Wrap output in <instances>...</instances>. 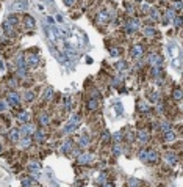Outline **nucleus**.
I'll return each instance as SVG.
<instances>
[{
	"instance_id": "obj_1",
	"label": "nucleus",
	"mask_w": 183,
	"mask_h": 187,
	"mask_svg": "<svg viewBox=\"0 0 183 187\" xmlns=\"http://www.w3.org/2000/svg\"><path fill=\"white\" fill-rule=\"evenodd\" d=\"M6 101L13 107H19L20 106V96L16 93V91H8L6 93Z\"/></svg>"
},
{
	"instance_id": "obj_2",
	"label": "nucleus",
	"mask_w": 183,
	"mask_h": 187,
	"mask_svg": "<svg viewBox=\"0 0 183 187\" xmlns=\"http://www.w3.org/2000/svg\"><path fill=\"white\" fill-rule=\"evenodd\" d=\"M138 29H139V21L136 19V17H130V19H127L125 30L129 31V33H135Z\"/></svg>"
},
{
	"instance_id": "obj_3",
	"label": "nucleus",
	"mask_w": 183,
	"mask_h": 187,
	"mask_svg": "<svg viewBox=\"0 0 183 187\" xmlns=\"http://www.w3.org/2000/svg\"><path fill=\"white\" fill-rule=\"evenodd\" d=\"M147 63L152 68L155 66H161V63H163V58L158 55V54H150V55L147 57Z\"/></svg>"
},
{
	"instance_id": "obj_4",
	"label": "nucleus",
	"mask_w": 183,
	"mask_h": 187,
	"mask_svg": "<svg viewBox=\"0 0 183 187\" xmlns=\"http://www.w3.org/2000/svg\"><path fill=\"white\" fill-rule=\"evenodd\" d=\"M130 54H131V57H133V58H141L144 55V47L141 44H133Z\"/></svg>"
},
{
	"instance_id": "obj_5",
	"label": "nucleus",
	"mask_w": 183,
	"mask_h": 187,
	"mask_svg": "<svg viewBox=\"0 0 183 187\" xmlns=\"http://www.w3.org/2000/svg\"><path fill=\"white\" fill-rule=\"evenodd\" d=\"M20 132L25 137H30L31 134H35V126L31 124V123H24V124L20 126Z\"/></svg>"
},
{
	"instance_id": "obj_6",
	"label": "nucleus",
	"mask_w": 183,
	"mask_h": 187,
	"mask_svg": "<svg viewBox=\"0 0 183 187\" xmlns=\"http://www.w3.org/2000/svg\"><path fill=\"white\" fill-rule=\"evenodd\" d=\"M95 19H97L99 24H108V22H110V13H108L107 10L99 11L97 16H95Z\"/></svg>"
},
{
	"instance_id": "obj_7",
	"label": "nucleus",
	"mask_w": 183,
	"mask_h": 187,
	"mask_svg": "<svg viewBox=\"0 0 183 187\" xmlns=\"http://www.w3.org/2000/svg\"><path fill=\"white\" fill-rule=\"evenodd\" d=\"M38 63H39V57H38V55H33V54L25 58L27 68H36V66H38Z\"/></svg>"
},
{
	"instance_id": "obj_8",
	"label": "nucleus",
	"mask_w": 183,
	"mask_h": 187,
	"mask_svg": "<svg viewBox=\"0 0 183 187\" xmlns=\"http://www.w3.org/2000/svg\"><path fill=\"white\" fill-rule=\"evenodd\" d=\"M149 17L152 21H160V17H161V13H160V10L157 6H152L150 8V11H149Z\"/></svg>"
},
{
	"instance_id": "obj_9",
	"label": "nucleus",
	"mask_w": 183,
	"mask_h": 187,
	"mask_svg": "<svg viewBox=\"0 0 183 187\" xmlns=\"http://www.w3.org/2000/svg\"><path fill=\"white\" fill-rule=\"evenodd\" d=\"M17 120H19L22 124H24V123H30V113L27 110H20L17 113Z\"/></svg>"
},
{
	"instance_id": "obj_10",
	"label": "nucleus",
	"mask_w": 183,
	"mask_h": 187,
	"mask_svg": "<svg viewBox=\"0 0 183 187\" xmlns=\"http://www.w3.org/2000/svg\"><path fill=\"white\" fill-rule=\"evenodd\" d=\"M86 107H88V110H91V112L97 110V108H99V101L91 98V99H88V102H86Z\"/></svg>"
},
{
	"instance_id": "obj_11",
	"label": "nucleus",
	"mask_w": 183,
	"mask_h": 187,
	"mask_svg": "<svg viewBox=\"0 0 183 187\" xmlns=\"http://www.w3.org/2000/svg\"><path fill=\"white\" fill-rule=\"evenodd\" d=\"M158 153L153 149H147V162H158Z\"/></svg>"
},
{
	"instance_id": "obj_12",
	"label": "nucleus",
	"mask_w": 183,
	"mask_h": 187,
	"mask_svg": "<svg viewBox=\"0 0 183 187\" xmlns=\"http://www.w3.org/2000/svg\"><path fill=\"white\" fill-rule=\"evenodd\" d=\"M19 21H20V16H17V14H14V13H13V14H10V16H8L6 17V22H8V24H11V25H17V24H19Z\"/></svg>"
},
{
	"instance_id": "obj_13",
	"label": "nucleus",
	"mask_w": 183,
	"mask_h": 187,
	"mask_svg": "<svg viewBox=\"0 0 183 187\" xmlns=\"http://www.w3.org/2000/svg\"><path fill=\"white\" fill-rule=\"evenodd\" d=\"M22 21H24V25L27 27V29H33V27H35V19L31 16H28V14H25Z\"/></svg>"
},
{
	"instance_id": "obj_14",
	"label": "nucleus",
	"mask_w": 183,
	"mask_h": 187,
	"mask_svg": "<svg viewBox=\"0 0 183 187\" xmlns=\"http://www.w3.org/2000/svg\"><path fill=\"white\" fill-rule=\"evenodd\" d=\"M3 31H5L6 35H10V36H13V35H14V25L8 24V22L5 21V22H3Z\"/></svg>"
},
{
	"instance_id": "obj_15",
	"label": "nucleus",
	"mask_w": 183,
	"mask_h": 187,
	"mask_svg": "<svg viewBox=\"0 0 183 187\" xmlns=\"http://www.w3.org/2000/svg\"><path fill=\"white\" fill-rule=\"evenodd\" d=\"M143 33H144V36H147V38H152V36L157 35V30H155L153 27H144Z\"/></svg>"
},
{
	"instance_id": "obj_16",
	"label": "nucleus",
	"mask_w": 183,
	"mask_h": 187,
	"mask_svg": "<svg viewBox=\"0 0 183 187\" xmlns=\"http://www.w3.org/2000/svg\"><path fill=\"white\" fill-rule=\"evenodd\" d=\"M19 143H20V148L22 149H28L30 145H31V138H30V137H24V138L19 140Z\"/></svg>"
},
{
	"instance_id": "obj_17",
	"label": "nucleus",
	"mask_w": 183,
	"mask_h": 187,
	"mask_svg": "<svg viewBox=\"0 0 183 187\" xmlns=\"http://www.w3.org/2000/svg\"><path fill=\"white\" fill-rule=\"evenodd\" d=\"M138 140L141 143H146L149 140V132L147 131H139L138 132Z\"/></svg>"
},
{
	"instance_id": "obj_18",
	"label": "nucleus",
	"mask_w": 183,
	"mask_h": 187,
	"mask_svg": "<svg viewBox=\"0 0 183 187\" xmlns=\"http://www.w3.org/2000/svg\"><path fill=\"white\" fill-rule=\"evenodd\" d=\"M49 123H50V118H49L47 113H41L39 115V124L41 126H47Z\"/></svg>"
},
{
	"instance_id": "obj_19",
	"label": "nucleus",
	"mask_w": 183,
	"mask_h": 187,
	"mask_svg": "<svg viewBox=\"0 0 183 187\" xmlns=\"http://www.w3.org/2000/svg\"><path fill=\"white\" fill-rule=\"evenodd\" d=\"M52 96H53V88H52V86H47V88L44 90V99H45V101H50Z\"/></svg>"
},
{
	"instance_id": "obj_20",
	"label": "nucleus",
	"mask_w": 183,
	"mask_h": 187,
	"mask_svg": "<svg viewBox=\"0 0 183 187\" xmlns=\"http://www.w3.org/2000/svg\"><path fill=\"white\" fill-rule=\"evenodd\" d=\"M78 145H80V146L81 148H85V146H88V145H89V137L88 135H81L80 137V142H78Z\"/></svg>"
},
{
	"instance_id": "obj_21",
	"label": "nucleus",
	"mask_w": 183,
	"mask_h": 187,
	"mask_svg": "<svg viewBox=\"0 0 183 187\" xmlns=\"http://www.w3.org/2000/svg\"><path fill=\"white\" fill-rule=\"evenodd\" d=\"M78 162L80 163H88V162H91V154H80L78 156Z\"/></svg>"
},
{
	"instance_id": "obj_22",
	"label": "nucleus",
	"mask_w": 183,
	"mask_h": 187,
	"mask_svg": "<svg viewBox=\"0 0 183 187\" xmlns=\"http://www.w3.org/2000/svg\"><path fill=\"white\" fill-rule=\"evenodd\" d=\"M19 134H20V132L17 131V129H11L10 131V140H13V142H17V140H19Z\"/></svg>"
},
{
	"instance_id": "obj_23",
	"label": "nucleus",
	"mask_w": 183,
	"mask_h": 187,
	"mask_svg": "<svg viewBox=\"0 0 183 187\" xmlns=\"http://www.w3.org/2000/svg\"><path fill=\"white\" fill-rule=\"evenodd\" d=\"M27 8V2H24V0H22V2H16L14 3V10H17V11H24Z\"/></svg>"
},
{
	"instance_id": "obj_24",
	"label": "nucleus",
	"mask_w": 183,
	"mask_h": 187,
	"mask_svg": "<svg viewBox=\"0 0 183 187\" xmlns=\"http://www.w3.org/2000/svg\"><path fill=\"white\" fill-rule=\"evenodd\" d=\"M24 99H25L27 102H31V101H33V99H35V93H33V91H31V90L25 91V94H24Z\"/></svg>"
},
{
	"instance_id": "obj_25",
	"label": "nucleus",
	"mask_w": 183,
	"mask_h": 187,
	"mask_svg": "<svg viewBox=\"0 0 183 187\" xmlns=\"http://www.w3.org/2000/svg\"><path fill=\"white\" fill-rule=\"evenodd\" d=\"M150 8H152V5H150V3H147V2H141V11H143V13L149 14Z\"/></svg>"
},
{
	"instance_id": "obj_26",
	"label": "nucleus",
	"mask_w": 183,
	"mask_h": 187,
	"mask_svg": "<svg viewBox=\"0 0 183 187\" xmlns=\"http://www.w3.org/2000/svg\"><path fill=\"white\" fill-rule=\"evenodd\" d=\"M164 138H166V142H174L175 140V134L172 131H167V132H164Z\"/></svg>"
},
{
	"instance_id": "obj_27",
	"label": "nucleus",
	"mask_w": 183,
	"mask_h": 187,
	"mask_svg": "<svg viewBox=\"0 0 183 187\" xmlns=\"http://www.w3.org/2000/svg\"><path fill=\"white\" fill-rule=\"evenodd\" d=\"M172 98L175 99V101H180V99H182V90H180V88H175V90H174V91H172Z\"/></svg>"
},
{
	"instance_id": "obj_28",
	"label": "nucleus",
	"mask_w": 183,
	"mask_h": 187,
	"mask_svg": "<svg viewBox=\"0 0 183 187\" xmlns=\"http://www.w3.org/2000/svg\"><path fill=\"white\" fill-rule=\"evenodd\" d=\"M8 107H10V104H8V101H6V99H0V112L6 110Z\"/></svg>"
},
{
	"instance_id": "obj_29",
	"label": "nucleus",
	"mask_w": 183,
	"mask_h": 187,
	"mask_svg": "<svg viewBox=\"0 0 183 187\" xmlns=\"http://www.w3.org/2000/svg\"><path fill=\"white\" fill-rule=\"evenodd\" d=\"M166 161H167V163H171V165H175L177 159H175V156H174V154H167V156H166Z\"/></svg>"
},
{
	"instance_id": "obj_30",
	"label": "nucleus",
	"mask_w": 183,
	"mask_h": 187,
	"mask_svg": "<svg viewBox=\"0 0 183 187\" xmlns=\"http://www.w3.org/2000/svg\"><path fill=\"white\" fill-rule=\"evenodd\" d=\"M33 135H35V138H36V140H39V142H41V140H44V132L41 131V129H39V131H35V134H33Z\"/></svg>"
},
{
	"instance_id": "obj_31",
	"label": "nucleus",
	"mask_w": 183,
	"mask_h": 187,
	"mask_svg": "<svg viewBox=\"0 0 183 187\" xmlns=\"http://www.w3.org/2000/svg\"><path fill=\"white\" fill-rule=\"evenodd\" d=\"M139 159L143 162H147V149H141L139 151Z\"/></svg>"
},
{
	"instance_id": "obj_32",
	"label": "nucleus",
	"mask_w": 183,
	"mask_h": 187,
	"mask_svg": "<svg viewBox=\"0 0 183 187\" xmlns=\"http://www.w3.org/2000/svg\"><path fill=\"white\" fill-rule=\"evenodd\" d=\"M172 22H175V27H177V29H180V27H182V16L180 14H177L175 17H174V21Z\"/></svg>"
},
{
	"instance_id": "obj_33",
	"label": "nucleus",
	"mask_w": 183,
	"mask_h": 187,
	"mask_svg": "<svg viewBox=\"0 0 183 187\" xmlns=\"http://www.w3.org/2000/svg\"><path fill=\"white\" fill-rule=\"evenodd\" d=\"M160 127H161V131H163V132L171 131V124H169L167 121H163V123H161V126H160Z\"/></svg>"
},
{
	"instance_id": "obj_34",
	"label": "nucleus",
	"mask_w": 183,
	"mask_h": 187,
	"mask_svg": "<svg viewBox=\"0 0 183 187\" xmlns=\"http://www.w3.org/2000/svg\"><path fill=\"white\" fill-rule=\"evenodd\" d=\"M108 51H110V54H111V55H113V57H117V55H119V54H121V51H119V49H117V47H110V49H108Z\"/></svg>"
},
{
	"instance_id": "obj_35",
	"label": "nucleus",
	"mask_w": 183,
	"mask_h": 187,
	"mask_svg": "<svg viewBox=\"0 0 183 187\" xmlns=\"http://www.w3.org/2000/svg\"><path fill=\"white\" fill-rule=\"evenodd\" d=\"M63 151H64V153L72 151V143H71V142H66V143H64V146H63Z\"/></svg>"
},
{
	"instance_id": "obj_36",
	"label": "nucleus",
	"mask_w": 183,
	"mask_h": 187,
	"mask_svg": "<svg viewBox=\"0 0 183 187\" xmlns=\"http://www.w3.org/2000/svg\"><path fill=\"white\" fill-rule=\"evenodd\" d=\"M139 110L141 112H149V106L146 102H139Z\"/></svg>"
},
{
	"instance_id": "obj_37",
	"label": "nucleus",
	"mask_w": 183,
	"mask_h": 187,
	"mask_svg": "<svg viewBox=\"0 0 183 187\" xmlns=\"http://www.w3.org/2000/svg\"><path fill=\"white\" fill-rule=\"evenodd\" d=\"M64 54H66L67 58H74V57H75V52H74V51H69V49H66Z\"/></svg>"
},
{
	"instance_id": "obj_38",
	"label": "nucleus",
	"mask_w": 183,
	"mask_h": 187,
	"mask_svg": "<svg viewBox=\"0 0 183 187\" xmlns=\"http://www.w3.org/2000/svg\"><path fill=\"white\" fill-rule=\"evenodd\" d=\"M63 2H64V5H66V6H69V8L75 5V0H63Z\"/></svg>"
},
{
	"instance_id": "obj_39",
	"label": "nucleus",
	"mask_w": 183,
	"mask_h": 187,
	"mask_svg": "<svg viewBox=\"0 0 183 187\" xmlns=\"http://www.w3.org/2000/svg\"><path fill=\"white\" fill-rule=\"evenodd\" d=\"M121 140H122V134H121V132H117V134H114V142H116V143H119V142H121Z\"/></svg>"
},
{
	"instance_id": "obj_40",
	"label": "nucleus",
	"mask_w": 183,
	"mask_h": 187,
	"mask_svg": "<svg viewBox=\"0 0 183 187\" xmlns=\"http://www.w3.org/2000/svg\"><path fill=\"white\" fill-rule=\"evenodd\" d=\"M8 85H10V88H16V86H17V82H16V79H11V80H10V84H8Z\"/></svg>"
},
{
	"instance_id": "obj_41",
	"label": "nucleus",
	"mask_w": 183,
	"mask_h": 187,
	"mask_svg": "<svg viewBox=\"0 0 183 187\" xmlns=\"http://www.w3.org/2000/svg\"><path fill=\"white\" fill-rule=\"evenodd\" d=\"M117 68H119V71H121V69H124V68H127V63H125V61L117 63Z\"/></svg>"
},
{
	"instance_id": "obj_42",
	"label": "nucleus",
	"mask_w": 183,
	"mask_h": 187,
	"mask_svg": "<svg viewBox=\"0 0 183 187\" xmlns=\"http://www.w3.org/2000/svg\"><path fill=\"white\" fill-rule=\"evenodd\" d=\"M110 140V134H108V131H103V142H108Z\"/></svg>"
},
{
	"instance_id": "obj_43",
	"label": "nucleus",
	"mask_w": 183,
	"mask_h": 187,
	"mask_svg": "<svg viewBox=\"0 0 183 187\" xmlns=\"http://www.w3.org/2000/svg\"><path fill=\"white\" fill-rule=\"evenodd\" d=\"M130 187H138V181H136V179H130Z\"/></svg>"
},
{
	"instance_id": "obj_44",
	"label": "nucleus",
	"mask_w": 183,
	"mask_h": 187,
	"mask_svg": "<svg viewBox=\"0 0 183 187\" xmlns=\"http://www.w3.org/2000/svg\"><path fill=\"white\" fill-rule=\"evenodd\" d=\"M114 107H116V112L117 113H122V106H121V104H116Z\"/></svg>"
},
{
	"instance_id": "obj_45",
	"label": "nucleus",
	"mask_w": 183,
	"mask_h": 187,
	"mask_svg": "<svg viewBox=\"0 0 183 187\" xmlns=\"http://www.w3.org/2000/svg\"><path fill=\"white\" fill-rule=\"evenodd\" d=\"M105 187H113V186H111V184H107V186H105Z\"/></svg>"
},
{
	"instance_id": "obj_46",
	"label": "nucleus",
	"mask_w": 183,
	"mask_h": 187,
	"mask_svg": "<svg viewBox=\"0 0 183 187\" xmlns=\"http://www.w3.org/2000/svg\"><path fill=\"white\" fill-rule=\"evenodd\" d=\"M135 2H144V0H135Z\"/></svg>"
},
{
	"instance_id": "obj_47",
	"label": "nucleus",
	"mask_w": 183,
	"mask_h": 187,
	"mask_svg": "<svg viewBox=\"0 0 183 187\" xmlns=\"http://www.w3.org/2000/svg\"><path fill=\"white\" fill-rule=\"evenodd\" d=\"M47 2H49V3H52V0H47Z\"/></svg>"
},
{
	"instance_id": "obj_48",
	"label": "nucleus",
	"mask_w": 183,
	"mask_h": 187,
	"mask_svg": "<svg viewBox=\"0 0 183 187\" xmlns=\"http://www.w3.org/2000/svg\"><path fill=\"white\" fill-rule=\"evenodd\" d=\"M0 151H2V146H0Z\"/></svg>"
}]
</instances>
